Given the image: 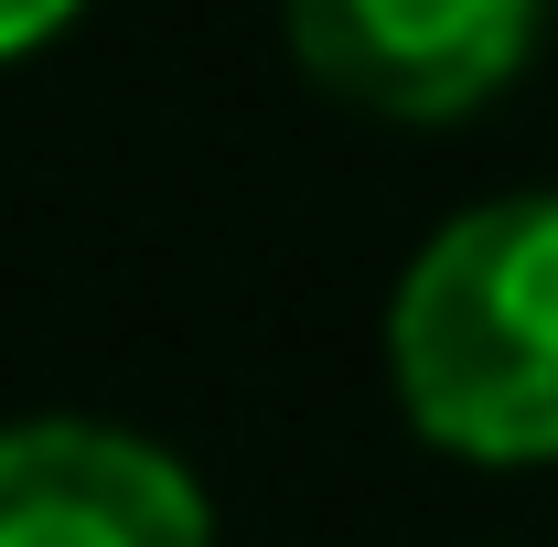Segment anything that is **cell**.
Segmentation results:
<instances>
[{"label":"cell","mask_w":558,"mask_h":547,"mask_svg":"<svg viewBox=\"0 0 558 547\" xmlns=\"http://www.w3.org/2000/svg\"><path fill=\"white\" fill-rule=\"evenodd\" d=\"M387 376L429 451L558 462V194L451 215L387 301Z\"/></svg>","instance_id":"1"},{"label":"cell","mask_w":558,"mask_h":547,"mask_svg":"<svg viewBox=\"0 0 558 547\" xmlns=\"http://www.w3.org/2000/svg\"><path fill=\"white\" fill-rule=\"evenodd\" d=\"M75 11H86V0H0V65H11V54H33V44H54Z\"/></svg>","instance_id":"4"},{"label":"cell","mask_w":558,"mask_h":547,"mask_svg":"<svg viewBox=\"0 0 558 547\" xmlns=\"http://www.w3.org/2000/svg\"><path fill=\"white\" fill-rule=\"evenodd\" d=\"M0 547H215V505L140 429L11 418L0 429Z\"/></svg>","instance_id":"3"},{"label":"cell","mask_w":558,"mask_h":547,"mask_svg":"<svg viewBox=\"0 0 558 547\" xmlns=\"http://www.w3.org/2000/svg\"><path fill=\"white\" fill-rule=\"evenodd\" d=\"M548 0H279L290 54L365 119H462L526 65Z\"/></svg>","instance_id":"2"}]
</instances>
